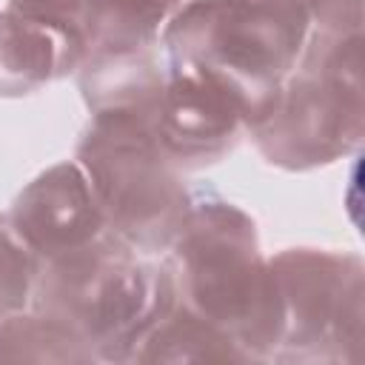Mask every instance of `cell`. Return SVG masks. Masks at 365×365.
<instances>
[{
  "instance_id": "obj_1",
  "label": "cell",
  "mask_w": 365,
  "mask_h": 365,
  "mask_svg": "<svg viewBox=\"0 0 365 365\" xmlns=\"http://www.w3.org/2000/svg\"><path fill=\"white\" fill-rule=\"evenodd\" d=\"M165 257L182 305L231 334L251 362L274 356L282 328L279 297L257 222L240 205L214 191H191Z\"/></svg>"
},
{
  "instance_id": "obj_2",
  "label": "cell",
  "mask_w": 365,
  "mask_h": 365,
  "mask_svg": "<svg viewBox=\"0 0 365 365\" xmlns=\"http://www.w3.org/2000/svg\"><path fill=\"white\" fill-rule=\"evenodd\" d=\"M177 302L168 257L151 259L114 231L40 262L31 308L74 331L97 362H131L140 339Z\"/></svg>"
},
{
  "instance_id": "obj_3",
  "label": "cell",
  "mask_w": 365,
  "mask_h": 365,
  "mask_svg": "<svg viewBox=\"0 0 365 365\" xmlns=\"http://www.w3.org/2000/svg\"><path fill=\"white\" fill-rule=\"evenodd\" d=\"M308 31L302 0H185L160 31V46L168 63L228 83L248 108V128L274 106Z\"/></svg>"
},
{
  "instance_id": "obj_4",
  "label": "cell",
  "mask_w": 365,
  "mask_h": 365,
  "mask_svg": "<svg viewBox=\"0 0 365 365\" xmlns=\"http://www.w3.org/2000/svg\"><path fill=\"white\" fill-rule=\"evenodd\" d=\"M245 134L271 165L285 171L331 165L359 151L365 137L362 31H308L274 106Z\"/></svg>"
},
{
  "instance_id": "obj_5",
  "label": "cell",
  "mask_w": 365,
  "mask_h": 365,
  "mask_svg": "<svg viewBox=\"0 0 365 365\" xmlns=\"http://www.w3.org/2000/svg\"><path fill=\"white\" fill-rule=\"evenodd\" d=\"M94 185L108 231L143 254L168 251L188 214L182 168L165 154L157 125L125 114H91L74 157Z\"/></svg>"
},
{
  "instance_id": "obj_6",
  "label": "cell",
  "mask_w": 365,
  "mask_h": 365,
  "mask_svg": "<svg viewBox=\"0 0 365 365\" xmlns=\"http://www.w3.org/2000/svg\"><path fill=\"white\" fill-rule=\"evenodd\" d=\"M279 297L274 362H356L365 339V271L356 254L285 248L268 259Z\"/></svg>"
},
{
  "instance_id": "obj_7",
  "label": "cell",
  "mask_w": 365,
  "mask_h": 365,
  "mask_svg": "<svg viewBox=\"0 0 365 365\" xmlns=\"http://www.w3.org/2000/svg\"><path fill=\"white\" fill-rule=\"evenodd\" d=\"M157 137L180 168H202L234 151L248 123L242 97L205 68L165 63Z\"/></svg>"
},
{
  "instance_id": "obj_8",
  "label": "cell",
  "mask_w": 365,
  "mask_h": 365,
  "mask_svg": "<svg viewBox=\"0 0 365 365\" xmlns=\"http://www.w3.org/2000/svg\"><path fill=\"white\" fill-rule=\"evenodd\" d=\"M9 220L40 262L63 257L108 228L94 185L77 160L40 171L14 197Z\"/></svg>"
},
{
  "instance_id": "obj_9",
  "label": "cell",
  "mask_w": 365,
  "mask_h": 365,
  "mask_svg": "<svg viewBox=\"0 0 365 365\" xmlns=\"http://www.w3.org/2000/svg\"><path fill=\"white\" fill-rule=\"evenodd\" d=\"M83 60V31L11 6L0 11V97L31 94L77 71Z\"/></svg>"
},
{
  "instance_id": "obj_10",
  "label": "cell",
  "mask_w": 365,
  "mask_h": 365,
  "mask_svg": "<svg viewBox=\"0 0 365 365\" xmlns=\"http://www.w3.org/2000/svg\"><path fill=\"white\" fill-rule=\"evenodd\" d=\"M168 68L151 48L88 54L77 68L88 114H125L157 125Z\"/></svg>"
},
{
  "instance_id": "obj_11",
  "label": "cell",
  "mask_w": 365,
  "mask_h": 365,
  "mask_svg": "<svg viewBox=\"0 0 365 365\" xmlns=\"http://www.w3.org/2000/svg\"><path fill=\"white\" fill-rule=\"evenodd\" d=\"M131 362H251L231 334L177 302L140 339Z\"/></svg>"
},
{
  "instance_id": "obj_12",
  "label": "cell",
  "mask_w": 365,
  "mask_h": 365,
  "mask_svg": "<svg viewBox=\"0 0 365 365\" xmlns=\"http://www.w3.org/2000/svg\"><path fill=\"white\" fill-rule=\"evenodd\" d=\"M182 0H86V57L103 51H137L160 43V31Z\"/></svg>"
},
{
  "instance_id": "obj_13",
  "label": "cell",
  "mask_w": 365,
  "mask_h": 365,
  "mask_svg": "<svg viewBox=\"0 0 365 365\" xmlns=\"http://www.w3.org/2000/svg\"><path fill=\"white\" fill-rule=\"evenodd\" d=\"M0 362L91 365L97 356L74 331L31 308L0 319Z\"/></svg>"
},
{
  "instance_id": "obj_14",
  "label": "cell",
  "mask_w": 365,
  "mask_h": 365,
  "mask_svg": "<svg viewBox=\"0 0 365 365\" xmlns=\"http://www.w3.org/2000/svg\"><path fill=\"white\" fill-rule=\"evenodd\" d=\"M40 257L17 234L9 214H0V319L31 305Z\"/></svg>"
},
{
  "instance_id": "obj_15",
  "label": "cell",
  "mask_w": 365,
  "mask_h": 365,
  "mask_svg": "<svg viewBox=\"0 0 365 365\" xmlns=\"http://www.w3.org/2000/svg\"><path fill=\"white\" fill-rule=\"evenodd\" d=\"M311 31L354 34L362 31V0H302Z\"/></svg>"
},
{
  "instance_id": "obj_16",
  "label": "cell",
  "mask_w": 365,
  "mask_h": 365,
  "mask_svg": "<svg viewBox=\"0 0 365 365\" xmlns=\"http://www.w3.org/2000/svg\"><path fill=\"white\" fill-rule=\"evenodd\" d=\"M9 6L17 9V11L46 17V20H54V23H63V26H71V29L83 31L86 0H9Z\"/></svg>"
}]
</instances>
